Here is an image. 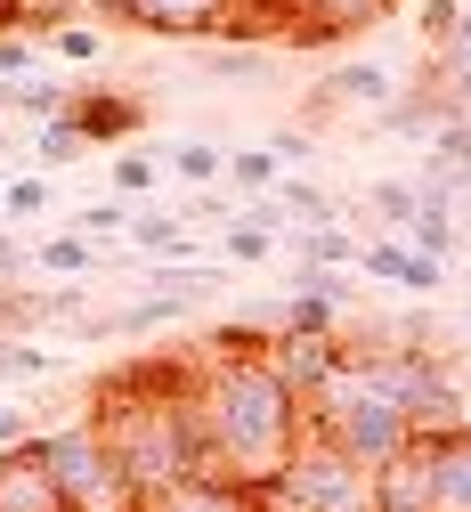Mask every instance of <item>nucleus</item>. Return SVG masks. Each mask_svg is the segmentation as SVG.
<instances>
[{
  "label": "nucleus",
  "instance_id": "nucleus-1",
  "mask_svg": "<svg viewBox=\"0 0 471 512\" xmlns=\"http://www.w3.org/2000/svg\"><path fill=\"white\" fill-rule=\"evenodd\" d=\"M260 317L252 326H220L204 342V439H212V472L244 480V488H277V472L293 464V447L309 439V407L301 391L268 358Z\"/></svg>",
  "mask_w": 471,
  "mask_h": 512
},
{
  "label": "nucleus",
  "instance_id": "nucleus-2",
  "mask_svg": "<svg viewBox=\"0 0 471 512\" xmlns=\"http://www.w3.org/2000/svg\"><path fill=\"white\" fill-rule=\"evenodd\" d=\"M309 431H317V439H333L342 456H358L366 472H382L390 456H407V447L423 439L407 415L382 399V382H374L350 350H342V366H333L317 391H309Z\"/></svg>",
  "mask_w": 471,
  "mask_h": 512
},
{
  "label": "nucleus",
  "instance_id": "nucleus-3",
  "mask_svg": "<svg viewBox=\"0 0 471 512\" xmlns=\"http://www.w3.org/2000/svg\"><path fill=\"white\" fill-rule=\"evenodd\" d=\"M33 447H41V464H49L57 496H65V512H139V488L122 480L114 447L98 439V423H90V415L33 431Z\"/></svg>",
  "mask_w": 471,
  "mask_h": 512
},
{
  "label": "nucleus",
  "instance_id": "nucleus-4",
  "mask_svg": "<svg viewBox=\"0 0 471 512\" xmlns=\"http://www.w3.org/2000/svg\"><path fill=\"white\" fill-rule=\"evenodd\" d=\"M268 512H374V472L309 431L293 447V464L277 472V488H268Z\"/></svg>",
  "mask_w": 471,
  "mask_h": 512
},
{
  "label": "nucleus",
  "instance_id": "nucleus-5",
  "mask_svg": "<svg viewBox=\"0 0 471 512\" xmlns=\"http://www.w3.org/2000/svg\"><path fill=\"white\" fill-rule=\"evenodd\" d=\"M90 9L130 33H155V41H228L244 0H90Z\"/></svg>",
  "mask_w": 471,
  "mask_h": 512
},
{
  "label": "nucleus",
  "instance_id": "nucleus-6",
  "mask_svg": "<svg viewBox=\"0 0 471 512\" xmlns=\"http://www.w3.org/2000/svg\"><path fill=\"white\" fill-rule=\"evenodd\" d=\"M398 98V74L390 66H374V57H350V66H333L317 90H309V122H325V114H350V106H366V114H382Z\"/></svg>",
  "mask_w": 471,
  "mask_h": 512
},
{
  "label": "nucleus",
  "instance_id": "nucleus-7",
  "mask_svg": "<svg viewBox=\"0 0 471 512\" xmlns=\"http://www.w3.org/2000/svg\"><path fill=\"white\" fill-rule=\"evenodd\" d=\"M139 512H268V488H244V480H220V472H195V480L147 496Z\"/></svg>",
  "mask_w": 471,
  "mask_h": 512
},
{
  "label": "nucleus",
  "instance_id": "nucleus-8",
  "mask_svg": "<svg viewBox=\"0 0 471 512\" xmlns=\"http://www.w3.org/2000/svg\"><path fill=\"white\" fill-rule=\"evenodd\" d=\"M0 512H65L49 464H41V447H0Z\"/></svg>",
  "mask_w": 471,
  "mask_h": 512
},
{
  "label": "nucleus",
  "instance_id": "nucleus-9",
  "mask_svg": "<svg viewBox=\"0 0 471 512\" xmlns=\"http://www.w3.org/2000/svg\"><path fill=\"white\" fill-rule=\"evenodd\" d=\"M139 122L147 106L130 98V90H74V131L90 147H122V139H139Z\"/></svg>",
  "mask_w": 471,
  "mask_h": 512
},
{
  "label": "nucleus",
  "instance_id": "nucleus-10",
  "mask_svg": "<svg viewBox=\"0 0 471 512\" xmlns=\"http://www.w3.org/2000/svg\"><path fill=\"white\" fill-rule=\"evenodd\" d=\"M374 512H431V439H415L407 456L374 472Z\"/></svg>",
  "mask_w": 471,
  "mask_h": 512
},
{
  "label": "nucleus",
  "instance_id": "nucleus-11",
  "mask_svg": "<svg viewBox=\"0 0 471 512\" xmlns=\"http://www.w3.org/2000/svg\"><path fill=\"white\" fill-rule=\"evenodd\" d=\"M268 358H277V374L293 382L301 407H309V391L342 366V334H277V342H268Z\"/></svg>",
  "mask_w": 471,
  "mask_h": 512
},
{
  "label": "nucleus",
  "instance_id": "nucleus-12",
  "mask_svg": "<svg viewBox=\"0 0 471 512\" xmlns=\"http://www.w3.org/2000/svg\"><path fill=\"white\" fill-rule=\"evenodd\" d=\"M431 512H471V423L431 439Z\"/></svg>",
  "mask_w": 471,
  "mask_h": 512
},
{
  "label": "nucleus",
  "instance_id": "nucleus-13",
  "mask_svg": "<svg viewBox=\"0 0 471 512\" xmlns=\"http://www.w3.org/2000/svg\"><path fill=\"white\" fill-rule=\"evenodd\" d=\"M130 244H139L147 261H204V244H195L187 212H130Z\"/></svg>",
  "mask_w": 471,
  "mask_h": 512
},
{
  "label": "nucleus",
  "instance_id": "nucleus-14",
  "mask_svg": "<svg viewBox=\"0 0 471 512\" xmlns=\"http://www.w3.org/2000/svg\"><path fill=\"white\" fill-rule=\"evenodd\" d=\"M0 114H9V122H33V131H41V122H65V114H74V90H65V82H41V74L0 82Z\"/></svg>",
  "mask_w": 471,
  "mask_h": 512
},
{
  "label": "nucleus",
  "instance_id": "nucleus-15",
  "mask_svg": "<svg viewBox=\"0 0 471 512\" xmlns=\"http://www.w3.org/2000/svg\"><path fill=\"white\" fill-rule=\"evenodd\" d=\"M285 244H293V261H301V269H358V236H350V220L293 228Z\"/></svg>",
  "mask_w": 471,
  "mask_h": 512
},
{
  "label": "nucleus",
  "instance_id": "nucleus-16",
  "mask_svg": "<svg viewBox=\"0 0 471 512\" xmlns=\"http://www.w3.org/2000/svg\"><path fill=\"white\" fill-rule=\"evenodd\" d=\"M407 244H415V252H431V261H455V252H463V220H455V204H415Z\"/></svg>",
  "mask_w": 471,
  "mask_h": 512
},
{
  "label": "nucleus",
  "instance_id": "nucleus-17",
  "mask_svg": "<svg viewBox=\"0 0 471 512\" xmlns=\"http://www.w3.org/2000/svg\"><path fill=\"white\" fill-rule=\"evenodd\" d=\"M204 74L212 82H260L268 74V49H252V41H204Z\"/></svg>",
  "mask_w": 471,
  "mask_h": 512
},
{
  "label": "nucleus",
  "instance_id": "nucleus-18",
  "mask_svg": "<svg viewBox=\"0 0 471 512\" xmlns=\"http://www.w3.org/2000/svg\"><path fill=\"white\" fill-rule=\"evenodd\" d=\"M33 269H49V277H90V269H98V244H90V236H49V244H33Z\"/></svg>",
  "mask_w": 471,
  "mask_h": 512
},
{
  "label": "nucleus",
  "instance_id": "nucleus-19",
  "mask_svg": "<svg viewBox=\"0 0 471 512\" xmlns=\"http://www.w3.org/2000/svg\"><path fill=\"white\" fill-rule=\"evenodd\" d=\"M228 179L244 187V196H277L285 163H277V147H236V155H228Z\"/></svg>",
  "mask_w": 471,
  "mask_h": 512
},
{
  "label": "nucleus",
  "instance_id": "nucleus-20",
  "mask_svg": "<svg viewBox=\"0 0 471 512\" xmlns=\"http://www.w3.org/2000/svg\"><path fill=\"white\" fill-rule=\"evenodd\" d=\"M366 204H374V220H382L390 236H407V220H415L423 196H415V179H374V187H366Z\"/></svg>",
  "mask_w": 471,
  "mask_h": 512
},
{
  "label": "nucleus",
  "instance_id": "nucleus-21",
  "mask_svg": "<svg viewBox=\"0 0 471 512\" xmlns=\"http://www.w3.org/2000/svg\"><path fill=\"white\" fill-rule=\"evenodd\" d=\"M220 252H228L236 269H260V261H277V236H268V228H252V220L236 212V220L220 228Z\"/></svg>",
  "mask_w": 471,
  "mask_h": 512
},
{
  "label": "nucleus",
  "instance_id": "nucleus-22",
  "mask_svg": "<svg viewBox=\"0 0 471 512\" xmlns=\"http://www.w3.org/2000/svg\"><path fill=\"white\" fill-rule=\"evenodd\" d=\"M155 179H163V163H155L147 147H122V155H114V196H122V204L155 196Z\"/></svg>",
  "mask_w": 471,
  "mask_h": 512
},
{
  "label": "nucleus",
  "instance_id": "nucleus-23",
  "mask_svg": "<svg viewBox=\"0 0 471 512\" xmlns=\"http://www.w3.org/2000/svg\"><path fill=\"white\" fill-rule=\"evenodd\" d=\"M171 171H179L187 187H220V179H228V155L204 147V139H187V147H171Z\"/></svg>",
  "mask_w": 471,
  "mask_h": 512
},
{
  "label": "nucleus",
  "instance_id": "nucleus-24",
  "mask_svg": "<svg viewBox=\"0 0 471 512\" xmlns=\"http://www.w3.org/2000/svg\"><path fill=\"white\" fill-rule=\"evenodd\" d=\"M0 374L9 382H41V374H57V358L41 342H25V334H0Z\"/></svg>",
  "mask_w": 471,
  "mask_h": 512
},
{
  "label": "nucleus",
  "instance_id": "nucleus-25",
  "mask_svg": "<svg viewBox=\"0 0 471 512\" xmlns=\"http://www.w3.org/2000/svg\"><path fill=\"white\" fill-rule=\"evenodd\" d=\"M33 155H41V171H65V163L90 155V139L74 131V114H65V122H41V147H33Z\"/></svg>",
  "mask_w": 471,
  "mask_h": 512
},
{
  "label": "nucleus",
  "instance_id": "nucleus-26",
  "mask_svg": "<svg viewBox=\"0 0 471 512\" xmlns=\"http://www.w3.org/2000/svg\"><path fill=\"white\" fill-rule=\"evenodd\" d=\"M49 49L65 57V66H98V57H106V33H98V25H74V17H65V25L49 33Z\"/></svg>",
  "mask_w": 471,
  "mask_h": 512
},
{
  "label": "nucleus",
  "instance_id": "nucleus-27",
  "mask_svg": "<svg viewBox=\"0 0 471 512\" xmlns=\"http://www.w3.org/2000/svg\"><path fill=\"white\" fill-rule=\"evenodd\" d=\"M74 236H90V244H98V236H130V204H122V196L82 204V212H74Z\"/></svg>",
  "mask_w": 471,
  "mask_h": 512
},
{
  "label": "nucleus",
  "instance_id": "nucleus-28",
  "mask_svg": "<svg viewBox=\"0 0 471 512\" xmlns=\"http://www.w3.org/2000/svg\"><path fill=\"white\" fill-rule=\"evenodd\" d=\"M41 212H49V171H17L9 179V228L17 220H41Z\"/></svg>",
  "mask_w": 471,
  "mask_h": 512
},
{
  "label": "nucleus",
  "instance_id": "nucleus-29",
  "mask_svg": "<svg viewBox=\"0 0 471 512\" xmlns=\"http://www.w3.org/2000/svg\"><path fill=\"white\" fill-rule=\"evenodd\" d=\"M74 9H90V0H17V25H25V33H57Z\"/></svg>",
  "mask_w": 471,
  "mask_h": 512
},
{
  "label": "nucleus",
  "instance_id": "nucleus-30",
  "mask_svg": "<svg viewBox=\"0 0 471 512\" xmlns=\"http://www.w3.org/2000/svg\"><path fill=\"white\" fill-rule=\"evenodd\" d=\"M33 57H41V49H33L25 33H0V82H25V74H33Z\"/></svg>",
  "mask_w": 471,
  "mask_h": 512
},
{
  "label": "nucleus",
  "instance_id": "nucleus-31",
  "mask_svg": "<svg viewBox=\"0 0 471 512\" xmlns=\"http://www.w3.org/2000/svg\"><path fill=\"white\" fill-rule=\"evenodd\" d=\"M25 439H33V415L0 399V447H25Z\"/></svg>",
  "mask_w": 471,
  "mask_h": 512
},
{
  "label": "nucleus",
  "instance_id": "nucleus-32",
  "mask_svg": "<svg viewBox=\"0 0 471 512\" xmlns=\"http://www.w3.org/2000/svg\"><path fill=\"white\" fill-rule=\"evenodd\" d=\"M447 49H455V57H471V9L455 17V33H447Z\"/></svg>",
  "mask_w": 471,
  "mask_h": 512
},
{
  "label": "nucleus",
  "instance_id": "nucleus-33",
  "mask_svg": "<svg viewBox=\"0 0 471 512\" xmlns=\"http://www.w3.org/2000/svg\"><path fill=\"white\" fill-rule=\"evenodd\" d=\"M0 147H9V139H0Z\"/></svg>",
  "mask_w": 471,
  "mask_h": 512
}]
</instances>
